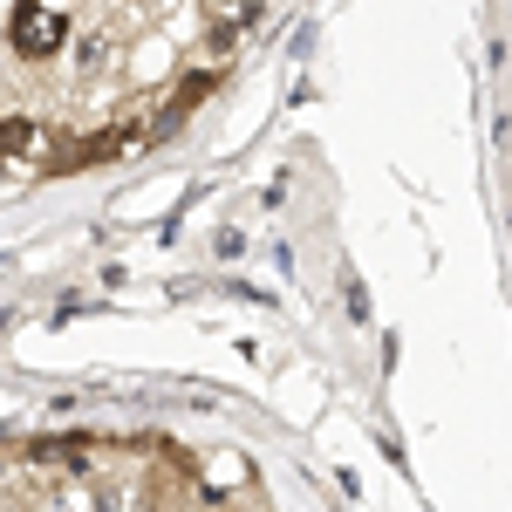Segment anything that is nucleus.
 Returning a JSON list of instances; mask_svg holds the SVG:
<instances>
[{
    "label": "nucleus",
    "mask_w": 512,
    "mask_h": 512,
    "mask_svg": "<svg viewBox=\"0 0 512 512\" xmlns=\"http://www.w3.org/2000/svg\"><path fill=\"white\" fill-rule=\"evenodd\" d=\"M205 96H212V76H205V69L178 82V110H192V103H205Z\"/></svg>",
    "instance_id": "3"
},
{
    "label": "nucleus",
    "mask_w": 512,
    "mask_h": 512,
    "mask_svg": "<svg viewBox=\"0 0 512 512\" xmlns=\"http://www.w3.org/2000/svg\"><path fill=\"white\" fill-rule=\"evenodd\" d=\"M62 35H69V21L55 14V7H21L14 14V55H28V62H41V55H55L62 48Z\"/></svg>",
    "instance_id": "1"
},
{
    "label": "nucleus",
    "mask_w": 512,
    "mask_h": 512,
    "mask_svg": "<svg viewBox=\"0 0 512 512\" xmlns=\"http://www.w3.org/2000/svg\"><path fill=\"white\" fill-rule=\"evenodd\" d=\"M21 151H35V123L7 117V123H0V158H21Z\"/></svg>",
    "instance_id": "2"
}]
</instances>
